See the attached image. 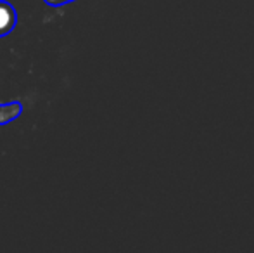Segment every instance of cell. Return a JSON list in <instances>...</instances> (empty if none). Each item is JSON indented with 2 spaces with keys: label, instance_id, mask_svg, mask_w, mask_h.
<instances>
[{
  "label": "cell",
  "instance_id": "cell-1",
  "mask_svg": "<svg viewBox=\"0 0 254 253\" xmlns=\"http://www.w3.org/2000/svg\"><path fill=\"white\" fill-rule=\"evenodd\" d=\"M17 23V12L7 0H0V37H5Z\"/></svg>",
  "mask_w": 254,
  "mask_h": 253
},
{
  "label": "cell",
  "instance_id": "cell-2",
  "mask_svg": "<svg viewBox=\"0 0 254 253\" xmlns=\"http://www.w3.org/2000/svg\"><path fill=\"white\" fill-rule=\"evenodd\" d=\"M23 113V104L21 102H7V104H0V125L12 122V120L19 118Z\"/></svg>",
  "mask_w": 254,
  "mask_h": 253
},
{
  "label": "cell",
  "instance_id": "cell-3",
  "mask_svg": "<svg viewBox=\"0 0 254 253\" xmlns=\"http://www.w3.org/2000/svg\"><path fill=\"white\" fill-rule=\"evenodd\" d=\"M71 2H73V0H45V3H49L51 7H63Z\"/></svg>",
  "mask_w": 254,
  "mask_h": 253
}]
</instances>
